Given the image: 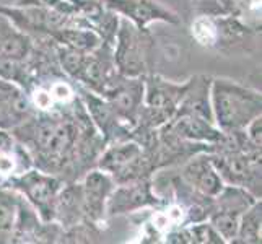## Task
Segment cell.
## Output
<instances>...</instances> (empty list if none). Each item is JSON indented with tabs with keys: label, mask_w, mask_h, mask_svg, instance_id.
I'll return each mask as SVG.
<instances>
[{
	"label": "cell",
	"mask_w": 262,
	"mask_h": 244,
	"mask_svg": "<svg viewBox=\"0 0 262 244\" xmlns=\"http://www.w3.org/2000/svg\"><path fill=\"white\" fill-rule=\"evenodd\" d=\"M52 41L31 39L0 15V78L15 81L26 92L48 75L59 74Z\"/></svg>",
	"instance_id": "2"
},
{
	"label": "cell",
	"mask_w": 262,
	"mask_h": 244,
	"mask_svg": "<svg viewBox=\"0 0 262 244\" xmlns=\"http://www.w3.org/2000/svg\"><path fill=\"white\" fill-rule=\"evenodd\" d=\"M12 130L33 165L64 183L86 174L107 143L78 98L49 111H34Z\"/></svg>",
	"instance_id": "1"
},
{
	"label": "cell",
	"mask_w": 262,
	"mask_h": 244,
	"mask_svg": "<svg viewBox=\"0 0 262 244\" xmlns=\"http://www.w3.org/2000/svg\"><path fill=\"white\" fill-rule=\"evenodd\" d=\"M191 33L194 36V39L201 44V46L212 48L220 39L219 20H216L215 16H207V15L197 16L195 21L192 23Z\"/></svg>",
	"instance_id": "13"
},
{
	"label": "cell",
	"mask_w": 262,
	"mask_h": 244,
	"mask_svg": "<svg viewBox=\"0 0 262 244\" xmlns=\"http://www.w3.org/2000/svg\"><path fill=\"white\" fill-rule=\"evenodd\" d=\"M241 0H192V7L207 16H236Z\"/></svg>",
	"instance_id": "14"
},
{
	"label": "cell",
	"mask_w": 262,
	"mask_h": 244,
	"mask_svg": "<svg viewBox=\"0 0 262 244\" xmlns=\"http://www.w3.org/2000/svg\"><path fill=\"white\" fill-rule=\"evenodd\" d=\"M161 202H163V198L151 192V183L148 178H145L129 184H121L119 189H113L110 198H107V213H127L143 209V207H155Z\"/></svg>",
	"instance_id": "8"
},
{
	"label": "cell",
	"mask_w": 262,
	"mask_h": 244,
	"mask_svg": "<svg viewBox=\"0 0 262 244\" xmlns=\"http://www.w3.org/2000/svg\"><path fill=\"white\" fill-rule=\"evenodd\" d=\"M34 113V107L12 81L0 78V127L13 129Z\"/></svg>",
	"instance_id": "11"
},
{
	"label": "cell",
	"mask_w": 262,
	"mask_h": 244,
	"mask_svg": "<svg viewBox=\"0 0 262 244\" xmlns=\"http://www.w3.org/2000/svg\"><path fill=\"white\" fill-rule=\"evenodd\" d=\"M4 183H5V181H4V179H2V178H0V186H2V184H4Z\"/></svg>",
	"instance_id": "15"
},
{
	"label": "cell",
	"mask_w": 262,
	"mask_h": 244,
	"mask_svg": "<svg viewBox=\"0 0 262 244\" xmlns=\"http://www.w3.org/2000/svg\"><path fill=\"white\" fill-rule=\"evenodd\" d=\"M236 238L241 242H260V202H254L241 215Z\"/></svg>",
	"instance_id": "12"
},
{
	"label": "cell",
	"mask_w": 262,
	"mask_h": 244,
	"mask_svg": "<svg viewBox=\"0 0 262 244\" xmlns=\"http://www.w3.org/2000/svg\"><path fill=\"white\" fill-rule=\"evenodd\" d=\"M5 184L21 192L34 210L39 212L44 223L56 221V202L60 189L64 187V181L57 176H52L42 171H23L21 174L12 176L5 181Z\"/></svg>",
	"instance_id": "5"
},
{
	"label": "cell",
	"mask_w": 262,
	"mask_h": 244,
	"mask_svg": "<svg viewBox=\"0 0 262 244\" xmlns=\"http://www.w3.org/2000/svg\"><path fill=\"white\" fill-rule=\"evenodd\" d=\"M213 111L223 134L246 129L260 116V95L230 80H215L212 86Z\"/></svg>",
	"instance_id": "4"
},
{
	"label": "cell",
	"mask_w": 262,
	"mask_h": 244,
	"mask_svg": "<svg viewBox=\"0 0 262 244\" xmlns=\"http://www.w3.org/2000/svg\"><path fill=\"white\" fill-rule=\"evenodd\" d=\"M254 202H257L256 197L246 192L243 187L223 186V189L215 197L213 210L209 215L212 227L222 238L231 241L233 238H236L241 215Z\"/></svg>",
	"instance_id": "7"
},
{
	"label": "cell",
	"mask_w": 262,
	"mask_h": 244,
	"mask_svg": "<svg viewBox=\"0 0 262 244\" xmlns=\"http://www.w3.org/2000/svg\"><path fill=\"white\" fill-rule=\"evenodd\" d=\"M179 178L201 195L215 198L223 189V181L213 168L209 157H197L189 161L179 173Z\"/></svg>",
	"instance_id": "10"
},
{
	"label": "cell",
	"mask_w": 262,
	"mask_h": 244,
	"mask_svg": "<svg viewBox=\"0 0 262 244\" xmlns=\"http://www.w3.org/2000/svg\"><path fill=\"white\" fill-rule=\"evenodd\" d=\"M114 189L110 174L101 171H92L82 184L83 192V213L85 221L98 225L106 215V202Z\"/></svg>",
	"instance_id": "9"
},
{
	"label": "cell",
	"mask_w": 262,
	"mask_h": 244,
	"mask_svg": "<svg viewBox=\"0 0 262 244\" xmlns=\"http://www.w3.org/2000/svg\"><path fill=\"white\" fill-rule=\"evenodd\" d=\"M150 34L124 21L117 33V49L114 52V65L119 69V74L129 78H139L148 70Z\"/></svg>",
	"instance_id": "6"
},
{
	"label": "cell",
	"mask_w": 262,
	"mask_h": 244,
	"mask_svg": "<svg viewBox=\"0 0 262 244\" xmlns=\"http://www.w3.org/2000/svg\"><path fill=\"white\" fill-rule=\"evenodd\" d=\"M60 234V225L39 221L21 192L5 183L0 186V242H56Z\"/></svg>",
	"instance_id": "3"
}]
</instances>
